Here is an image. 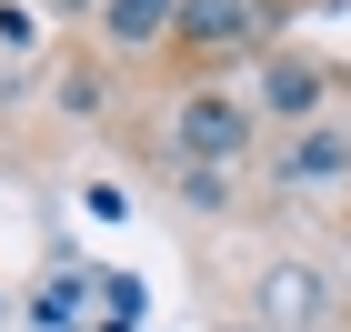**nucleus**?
I'll return each instance as SVG.
<instances>
[{"instance_id":"nucleus-1","label":"nucleus","mask_w":351,"mask_h":332,"mask_svg":"<svg viewBox=\"0 0 351 332\" xmlns=\"http://www.w3.org/2000/svg\"><path fill=\"white\" fill-rule=\"evenodd\" d=\"M181 30L201 51H251L281 30V0H181Z\"/></svg>"},{"instance_id":"nucleus-2","label":"nucleus","mask_w":351,"mask_h":332,"mask_svg":"<svg viewBox=\"0 0 351 332\" xmlns=\"http://www.w3.org/2000/svg\"><path fill=\"white\" fill-rule=\"evenodd\" d=\"M241 141H251V111L241 101H221V91H191V101H181V151H191V162L221 171Z\"/></svg>"},{"instance_id":"nucleus-3","label":"nucleus","mask_w":351,"mask_h":332,"mask_svg":"<svg viewBox=\"0 0 351 332\" xmlns=\"http://www.w3.org/2000/svg\"><path fill=\"white\" fill-rule=\"evenodd\" d=\"M171 21H181V0H110V10H101V30L121 41V51H151Z\"/></svg>"},{"instance_id":"nucleus-4","label":"nucleus","mask_w":351,"mask_h":332,"mask_svg":"<svg viewBox=\"0 0 351 332\" xmlns=\"http://www.w3.org/2000/svg\"><path fill=\"white\" fill-rule=\"evenodd\" d=\"M281 181H351V141L341 131H311L281 151Z\"/></svg>"},{"instance_id":"nucleus-5","label":"nucleus","mask_w":351,"mask_h":332,"mask_svg":"<svg viewBox=\"0 0 351 332\" xmlns=\"http://www.w3.org/2000/svg\"><path fill=\"white\" fill-rule=\"evenodd\" d=\"M311 101H322V71H311V60H271V111H281V121H301Z\"/></svg>"}]
</instances>
